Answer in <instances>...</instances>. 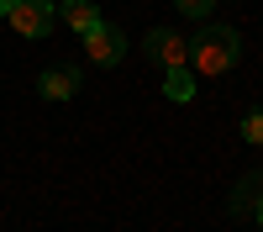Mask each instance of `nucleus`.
<instances>
[{
	"mask_svg": "<svg viewBox=\"0 0 263 232\" xmlns=\"http://www.w3.org/2000/svg\"><path fill=\"white\" fill-rule=\"evenodd\" d=\"M237 53H242V37H237L232 27H221V21H205V27L190 37V69H195V79H221L237 63Z\"/></svg>",
	"mask_w": 263,
	"mask_h": 232,
	"instance_id": "nucleus-1",
	"label": "nucleus"
},
{
	"mask_svg": "<svg viewBox=\"0 0 263 232\" xmlns=\"http://www.w3.org/2000/svg\"><path fill=\"white\" fill-rule=\"evenodd\" d=\"M6 21H11V32H21V37H48L53 21H58V6H53V0H11Z\"/></svg>",
	"mask_w": 263,
	"mask_h": 232,
	"instance_id": "nucleus-2",
	"label": "nucleus"
},
{
	"mask_svg": "<svg viewBox=\"0 0 263 232\" xmlns=\"http://www.w3.org/2000/svg\"><path fill=\"white\" fill-rule=\"evenodd\" d=\"M121 53H126V37H121L116 27H105V21H100L95 32H84V58H90L95 69H116Z\"/></svg>",
	"mask_w": 263,
	"mask_h": 232,
	"instance_id": "nucleus-3",
	"label": "nucleus"
},
{
	"mask_svg": "<svg viewBox=\"0 0 263 232\" xmlns=\"http://www.w3.org/2000/svg\"><path fill=\"white\" fill-rule=\"evenodd\" d=\"M142 53H147L153 63H163V69H184V63H190V37H179V32L158 27V32H147Z\"/></svg>",
	"mask_w": 263,
	"mask_h": 232,
	"instance_id": "nucleus-4",
	"label": "nucleus"
},
{
	"mask_svg": "<svg viewBox=\"0 0 263 232\" xmlns=\"http://www.w3.org/2000/svg\"><path fill=\"white\" fill-rule=\"evenodd\" d=\"M58 21H63V27H69V32H95L100 27V6H95V0H63V6H58Z\"/></svg>",
	"mask_w": 263,
	"mask_h": 232,
	"instance_id": "nucleus-5",
	"label": "nucleus"
},
{
	"mask_svg": "<svg viewBox=\"0 0 263 232\" xmlns=\"http://www.w3.org/2000/svg\"><path fill=\"white\" fill-rule=\"evenodd\" d=\"M37 90H42V100H69L79 90V74L74 69H48V74L37 79Z\"/></svg>",
	"mask_w": 263,
	"mask_h": 232,
	"instance_id": "nucleus-6",
	"label": "nucleus"
},
{
	"mask_svg": "<svg viewBox=\"0 0 263 232\" xmlns=\"http://www.w3.org/2000/svg\"><path fill=\"white\" fill-rule=\"evenodd\" d=\"M163 95L174 105H190L195 100V69L184 63V69H163Z\"/></svg>",
	"mask_w": 263,
	"mask_h": 232,
	"instance_id": "nucleus-7",
	"label": "nucleus"
},
{
	"mask_svg": "<svg viewBox=\"0 0 263 232\" xmlns=\"http://www.w3.org/2000/svg\"><path fill=\"white\" fill-rule=\"evenodd\" d=\"M174 6H179V16H190V21H205L216 11V0H174Z\"/></svg>",
	"mask_w": 263,
	"mask_h": 232,
	"instance_id": "nucleus-8",
	"label": "nucleus"
},
{
	"mask_svg": "<svg viewBox=\"0 0 263 232\" xmlns=\"http://www.w3.org/2000/svg\"><path fill=\"white\" fill-rule=\"evenodd\" d=\"M242 137H248L253 148H263V111H248V116H242Z\"/></svg>",
	"mask_w": 263,
	"mask_h": 232,
	"instance_id": "nucleus-9",
	"label": "nucleus"
},
{
	"mask_svg": "<svg viewBox=\"0 0 263 232\" xmlns=\"http://www.w3.org/2000/svg\"><path fill=\"white\" fill-rule=\"evenodd\" d=\"M253 211H258V227H263V201H258V206H253Z\"/></svg>",
	"mask_w": 263,
	"mask_h": 232,
	"instance_id": "nucleus-10",
	"label": "nucleus"
},
{
	"mask_svg": "<svg viewBox=\"0 0 263 232\" xmlns=\"http://www.w3.org/2000/svg\"><path fill=\"white\" fill-rule=\"evenodd\" d=\"M6 11H11V0H0V16H6Z\"/></svg>",
	"mask_w": 263,
	"mask_h": 232,
	"instance_id": "nucleus-11",
	"label": "nucleus"
}]
</instances>
